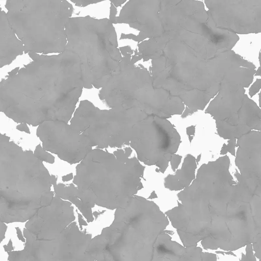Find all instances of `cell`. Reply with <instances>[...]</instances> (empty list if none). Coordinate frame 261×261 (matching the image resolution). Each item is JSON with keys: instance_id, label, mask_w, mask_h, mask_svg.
I'll use <instances>...</instances> for the list:
<instances>
[{"instance_id": "1", "label": "cell", "mask_w": 261, "mask_h": 261, "mask_svg": "<svg viewBox=\"0 0 261 261\" xmlns=\"http://www.w3.org/2000/svg\"><path fill=\"white\" fill-rule=\"evenodd\" d=\"M230 164L224 155L202 164L165 212L185 247L232 252L261 241V192L235 181Z\"/></svg>"}, {"instance_id": "2", "label": "cell", "mask_w": 261, "mask_h": 261, "mask_svg": "<svg viewBox=\"0 0 261 261\" xmlns=\"http://www.w3.org/2000/svg\"><path fill=\"white\" fill-rule=\"evenodd\" d=\"M28 54L32 62L0 82V111L34 126L45 121L68 123L84 88L78 57L68 50Z\"/></svg>"}, {"instance_id": "3", "label": "cell", "mask_w": 261, "mask_h": 261, "mask_svg": "<svg viewBox=\"0 0 261 261\" xmlns=\"http://www.w3.org/2000/svg\"><path fill=\"white\" fill-rule=\"evenodd\" d=\"M168 224L156 204L135 195L116 210L112 224L91 239L87 252L96 261H151L157 238Z\"/></svg>"}, {"instance_id": "4", "label": "cell", "mask_w": 261, "mask_h": 261, "mask_svg": "<svg viewBox=\"0 0 261 261\" xmlns=\"http://www.w3.org/2000/svg\"><path fill=\"white\" fill-rule=\"evenodd\" d=\"M57 177L30 150L13 141L0 142V220L10 222L30 219L49 204Z\"/></svg>"}, {"instance_id": "5", "label": "cell", "mask_w": 261, "mask_h": 261, "mask_svg": "<svg viewBox=\"0 0 261 261\" xmlns=\"http://www.w3.org/2000/svg\"><path fill=\"white\" fill-rule=\"evenodd\" d=\"M145 168L136 157L123 158L96 148L76 166L73 183L83 201L116 210L143 188Z\"/></svg>"}, {"instance_id": "6", "label": "cell", "mask_w": 261, "mask_h": 261, "mask_svg": "<svg viewBox=\"0 0 261 261\" xmlns=\"http://www.w3.org/2000/svg\"><path fill=\"white\" fill-rule=\"evenodd\" d=\"M66 33L65 50L78 57L84 88H102L122 57L113 23L108 18L71 17L66 25Z\"/></svg>"}, {"instance_id": "7", "label": "cell", "mask_w": 261, "mask_h": 261, "mask_svg": "<svg viewBox=\"0 0 261 261\" xmlns=\"http://www.w3.org/2000/svg\"><path fill=\"white\" fill-rule=\"evenodd\" d=\"M9 24L26 53H63L73 8L66 1H7Z\"/></svg>"}, {"instance_id": "8", "label": "cell", "mask_w": 261, "mask_h": 261, "mask_svg": "<svg viewBox=\"0 0 261 261\" xmlns=\"http://www.w3.org/2000/svg\"><path fill=\"white\" fill-rule=\"evenodd\" d=\"M120 50L123 57L101 88L99 98L111 108H136L147 115L165 119L178 115L179 105L175 97L153 86L149 73L132 61L131 49L125 47Z\"/></svg>"}, {"instance_id": "9", "label": "cell", "mask_w": 261, "mask_h": 261, "mask_svg": "<svg viewBox=\"0 0 261 261\" xmlns=\"http://www.w3.org/2000/svg\"><path fill=\"white\" fill-rule=\"evenodd\" d=\"M148 115L136 109L100 110L91 102H80L70 120L71 126L97 148L129 145L133 127Z\"/></svg>"}, {"instance_id": "10", "label": "cell", "mask_w": 261, "mask_h": 261, "mask_svg": "<svg viewBox=\"0 0 261 261\" xmlns=\"http://www.w3.org/2000/svg\"><path fill=\"white\" fill-rule=\"evenodd\" d=\"M180 142L179 134L167 119L148 115L134 126L129 145L140 162L155 165L164 173Z\"/></svg>"}, {"instance_id": "11", "label": "cell", "mask_w": 261, "mask_h": 261, "mask_svg": "<svg viewBox=\"0 0 261 261\" xmlns=\"http://www.w3.org/2000/svg\"><path fill=\"white\" fill-rule=\"evenodd\" d=\"M36 135L45 150L70 164L79 163L92 149L88 140L65 122L44 121L38 125Z\"/></svg>"}, {"instance_id": "12", "label": "cell", "mask_w": 261, "mask_h": 261, "mask_svg": "<svg viewBox=\"0 0 261 261\" xmlns=\"http://www.w3.org/2000/svg\"><path fill=\"white\" fill-rule=\"evenodd\" d=\"M91 239L73 221L59 234L38 244V261H95L87 252Z\"/></svg>"}, {"instance_id": "13", "label": "cell", "mask_w": 261, "mask_h": 261, "mask_svg": "<svg viewBox=\"0 0 261 261\" xmlns=\"http://www.w3.org/2000/svg\"><path fill=\"white\" fill-rule=\"evenodd\" d=\"M210 115L215 120L217 134L224 139H238L252 130L260 131V109L247 96L243 102Z\"/></svg>"}, {"instance_id": "14", "label": "cell", "mask_w": 261, "mask_h": 261, "mask_svg": "<svg viewBox=\"0 0 261 261\" xmlns=\"http://www.w3.org/2000/svg\"><path fill=\"white\" fill-rule=\"evenodd\" d=\"M160 1H129L122 8L115 23L128 24L140 31L137 36L122 34V39L140 42L147 38H156L163 34L160 16Z\"/></svg>"}, {"instance_id": "15", "label": "cell", "mask_w": 261, "mask_h": 261, "mask_svg": "<svg viewBox=\"0 0 261 261\" xmlns=\"http://www.w3.org/2000/svg\"><path fill=\"white\" fill-rule=\"evenodd\" d=\"M260 131L252 130L238 138L235 163L239 175L247 184L260 187L261 173Z\"/></svg>"}, {"instance_id": "16", "label": "cell", "mask_w": 261, "mask_h": 261, "mask_svg": "<svg viewBox=\"0 0 261 261\" xmlns=\"http://www.w3.org/2000/svg\"><path fill=\"white\" fill-rule=\"evenodd\" d=\"M203 254L200 247H185L172 241L166 229L157 238L151 261H203Z\"/></svg>"}, {"instance_id": "17", "label": "cell", "mask_w": 261, "mask_h": 261, "mask_svg": "<svg viewBox=\"0 0 261 261\" xmlns=\"http://www.w3.org/2000/svg\"><path fill=\"white\" fill-rule=\"evenodd\" d=\"M23 53V45L11 28L7 13L0 8V69Z\"/></svg>"}, {"instance_id": "18", "label": "cell", "mask_w": 261, "mask_h": 261, "mask_svg": "<svg viewBox=\"0 0 261 261\" xmlns=\"http://www.w3.org/2000/svg\"><path fill=\"white\" fill-rule=\"evenodd\" d=\"M197 163L191 154L184 159L181 168L176 170L174 175L169 174L164 179V186L171 191L182 190L188 187L196 177Z\"/></svg>"}, {"instance_id": "19", "label": "cell", "mask_w": 261, "mask_h": 261, "mask_svg": "<svg viewBox=\"0 0 261 261\" xmlns=\"http://www.w3.org/2000/svg\"><path fill=\"white\" fill-rule=\"evenodd\" d=\"M55 195L74 204L89 222L93 220L92 208L95 205L83 201L79 196L77 187L73 184H56L54 186Z\"/></svg>"}, {"instance_id": "20", "label": "cell", "mask_w": 261, "mask_h": 261, "mask_svg": "<svg viewBox=\"0 0 261 261\" xmlns=\"http://www.w3.org/2000/svg\"><path fill=\"white\" fill-rule=\"evenodd\" d=\"M33 153L37 159L42 162L44 161L49 164H53L55 162V157L45 150L40 144L36 146Z\"/></svg>"}, {"instance_id": "21", "label": "cell", "mask_w": 261, "mask_h": 261, "mask_svg": "<svg viewBox=\"0 0 261 261\" xmlns=\"http://www.w3.org/2000/svg\"><path fill=\"white\" fill-rule=\"evenodd\" d=\"M240 261H256L253 253L252 244L246 245V253H242Z\"/></svg>"}, {"instance_id": "22", "label": "cell", "mask_w": 261, "mask_h": 261, "mask_svg": "<svg viewBox=\"0 0 261 261\" xmlns=\"http://www.w3.org/2000/svg\"><path fill=\"white\" fill-rule=\"evenodd\" d=\"M182 156L179 154L174 153L171 155L170 162L171 168L173 171H175L177 169L180 162L181 161Z\"/></svg>"}, {"instance_id": "23", "label": "cell", "mask_w": 261, "mask_h": 261, "mask_svg": "<svg viewBox=\"0 0 261 261\" xmlns=\"http://www.w3.org/2000/svg\"><path fill=\"white\" fill-rule=\"evenodd\" d=\"M237 145V139H229L228 141V144L226 145V148L227 151L229 152L231 155L236 156V147Z\"/></svg>"}, {"instance_id": "24", "label": "cell", "mask_w": 261, "mask_h": 261, "mask_svg": "<svg viewBox=\"0 0 261 261\" xmlns=\"http://www.w3.org/2000/svg\"><path fill=\"white\" fill-rule=\"evenodd\" d=\"M260 88V80H257L253 84L249 90V95L252 97L255 95Z\"/></svg>"}, {"instance_id": "25", "label": "cell", "mask_w": 261, "mask_h": 261, "mask_svg": "<svg viewBox=\"0 0 261 261\" xmlns=\"http://www.w3.org/2000/svg\"><path fill=\"white\" fill-rule=\"evenodd\" d=\"M195 132V125L190 126L186 128V133L190 142L193 139Z\"/></svg>"}, {"instance_id": "26", "label": "cell", "mask_w": 261, "mask_h": 261, "mask_svg": "<svg viewBox=\"0 0 261 261\" xmlns=\"http://www.w3.org/2000/svg\"><path fill=\"white\" fill-rule=\"evenodd\" d=\"M16 128L19 131L24 132L27 134H30V129L28 126V124L25 123H19L16 126Z\"/></svg>"}, {"instance_id": "27", "label": "cell", "mask_w": 261, "mask_h": 261, "mask_svg": "<svg viewBox=\"0 0 261 261\" xmlns=\"http://www.w3.org/2000/svg\"><path fill=\"white\" fill-rule=\"evenodd\" d=\"M73 3L76 4V5L79 6H85L89 4H93L94 3H96L93 1H73Z\"/></svg>"}, {"instance_id": "28", "label": "cell", "mask_w": 261, "mask_h": 261, "mask_svg": "<svg viewBox=\"0 0 261 261\" xmlns=\"http://www.w3.org/2000/svg\"><path fill=\"white\" fill-rule=\"evenodd\" d=\"M10 140V137L0 133V142H9Z\"/></svg>"}, {"instance_id": "29", "label": "cell", "mask_w": 261, "mask_h": 261, "mask_svg": "<svg viewBox=\"0 0 261 261\" xmlns=\"http://www.w3.org/2000/svg\"><path fill=\"white\" fill-rule=\"evenodd\" d=\"M73 178V176L72 173L62 176V180L63 181H68L71 180Z\"/></svg>"}, {"instance_id": "30", "label": "cell", "mask_w": 261, "mask_h": 261, "mask_svg": "<svg viewBox=\"0 0 261 261\" xmlns=\"http://www.w3.org/2000/svg\"><path fill=\"white\" fill-rule=\"evenodd\" d=\"M228 152L227 148H226V145L224 143L223 144L221 149L220 150V154L222 155H225Z\"/></svg>"}, {"instance_id": "31", "label": "cell", "mask_w": 261, "mask_h": 261, "mask_svg": "<svg viewBox=\"0 0 261 261\" xmlns=\"http://www.w3.org/2000/svg\"><path fill=\"white\" fill-rule=\"evenodd\" d=\"M125 1H113L112 2V3H113L114 4L113 5H114L116 6H120L121 4H123Z\"/></svg>"}, {"instance_id": "32", "label": "cell", "mask_w": 261, "mask_h": 261, "mask_svg": "<svg viewBox=\"0 0 261 261\" xmlns=\"http://www.w3.org/2000/svg\"><path fill=\"white\" fill-rule=\"evenodd\" d=\"M158 196H157V195L155 193V191H153L150 194V195L149 196V199H153V198H157Z\"/></svg>"}, {"instance_id": "33", "label": "cell", "mask_w": 261, "mask_h": 261, "mask_svg": "<svg viewBox=\"0 0 261 261\" xmlns=\"http://www.w3.org/2000/svg\"><path fill=\"white\" fill-rule=\"evenodd\" d=\"M201 154L198 155L197 159H196V163H198L200 161V159H201Z\"/></svg>"}, {"instance_id": "34", "label": "cell", "mask_w": 261, "mask_h": 261, "mask_svg": "<svg viewBox=\"0 0 261 261\" xmlns=\"http://www.w3.org/2000/svg\"><path fill=\"white\" fill-rule=\"evenodd\" d=\"M260 73V67L258 68V69L257 70L256 75H259Z\"/></svg>"}]
</instances>
